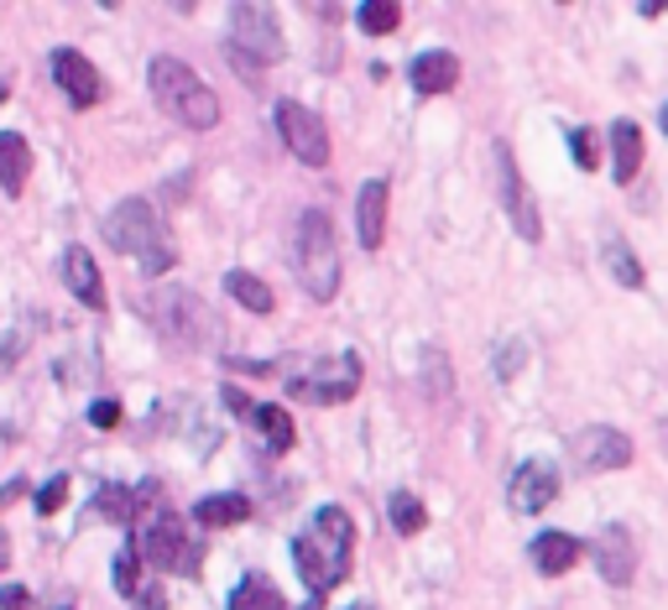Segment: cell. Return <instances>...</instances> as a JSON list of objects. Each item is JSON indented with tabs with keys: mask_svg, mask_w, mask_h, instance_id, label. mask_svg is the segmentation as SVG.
<instances>
[{
	"mask_svg": "<svg viewBox=\"0 0 668 610\" xmlns=\"http://www.w3.org/2000/svg\"><path fill=\"white\" fill-rule=\"evenodd\" d=\"M95 512L105 516V522H136V491H126V486H99L95 495Z\"/></svg>",
	"mask_w": 668,
	"mask_h": 610,
	"instance_id": "obj_28",
	"label": "cell"
},
{
	"mask_svg": "<svg viewBox=\"0 0 668 610\" xmlns=\"http://www.w3.org/2000/svg\"><path fill=\"white\" fill-rule=\"evenodd\" d=\"M230 610H287L283 589L262 579V574H251V579H240L236 595H230Z\"/></svg>",
	"mask_w": 668,
	"mask_h": 610,
	"instance_id": "obj_23",
	"label": "cell"
},
{
	"mask_svg": "<svg viewBox=\"0 0 668 610\" xmlns=\"http://www.w3.org/2000/svg\"><path fill=\"white\" fill-rule=\"evenodd\" d=\"M63 282H69V292L84 308H105V277H99L95 256H90L84 246H69V251H63Z\"/></svg>",
	"mask_w": 668,
	"mask_h": 610,
	"instance_id": "obj_17",
	"label": "cell"
},
{
	"mask_svg": "<svg viewBox=\"0 0 668 610\" xmlns=\"http://www.w3.org/2000/svg\"><path fill=\"white\" fill-rule=\"evenodd\" d=\"M142 610H163V589H152V595L142 600Z\"/></svg>",
	"mask_w": 668,
	"mask_h": 610,
	"instance_id": "obj_37",
	"label": "cell"
},
{
	"mask_svg": "<svg viewBox=\"0 0 668 610\" xmlns=\"http://www.w3.org/2000/svg\"><path fill=\"white\" fill-rule=\"evenodd\" d=\"M146 79H152L157 105H163L178 125H189V131H210V125H219L215 89H210V84H204V79H199L183 58H152Z\"/></svg>",
	"mask_w": 668,
	"mask_h": 610,
	"instance_id": "obj_4",
	"label": "cell"
},
{
	"mask_svg": "<svg viewBox=\"0 0 668 610\" xmlns=\"http://www.w3.org/2000/svg\"><path fill=\"white\" fill-rule=\"evenodd\" d=\"M142 308V319L157 334H167L172 345H183V350H210L219 339V319L215 308L204 303V298H193L189 287H152L136 298Z\"/></svg>",
	"mask_w": 668,
	"mask_h": 610,
	"instance_id": "obj_3",
	"label": "cell"
},
{
	"mask_svg": "<svg viewBox=\"0 0 668 610\" xmlns=\"http://www.w3.org/2000/svg\"><path fill=\"white\" fill-rule=\"evenodd\" d=\"M523 355H527L523 339H512L506 350H497V375H501V381H506V375H517V366H523Z\"/></svg>",
	"mask_w": 668,
	"mask_h": 610,
	"instance_id": "obj_32",
	"label": "cell"
},
{
	"mask_svg": "<svg viewBox=\"0 0 668 610\" xmlns=\"http://www.w3.org/2000/svg\"><path fill=\"white\" fill-rule=\"evenodd\" d=\"M293 563H298V574L309 585V606H324V595L356 563V522H350V512L345 506H319L309 533L293 538Z\"/></svg>",
	"mask_w": 668,
	"mask_h": 610,
	"instance_id": "obj_1",
	"label": "cell"
},
{
	"mask_svg": "<svg viewBox=\"0 0 668 610\" xmlns=\"http://www.w3.org/2000/svg\"><path fill=\"white\" fill-rule=\"evenodd\" d=\"M580 538H570V533H538L533 538V563L544 569V574H570L574 563H580Z\"/></svg>",
	"mask_w": 668,
	"mask_h": 610,
	"instance_id": "obj_19",
	"label": "cell"
},
{
	"mask_svg": "<svg viewBox=\"0 0 668 610\" xmlns=\"http://www.w3.org/2000/svg\"><path fill=\"white\" fill-rule=\"evenodd\" d=\"M664 131H668V105H664Z\"/></svg>",
	"mask_w": 668,
	"mask_h": 610,
	"instance_id": "obj_39",
	"label": "cell"
},
{
	"mask_svg": "<svg viewBox=\"0 0 668 610\" xmlns=\"http://www.w3.org/2000/svg\"><path fill=\"white\" fill-rule=\"evenodd\" d=\"M105 240L116 246L120 256L142 261L146 277H163L167 266L178 261L163 214H157V204H146V199H126V204H116V210L105 214Z\"/></svg>",
	"mask_w": 668,
	"mask_h": 610,
	"instance_id": "obj_2",
	"label": "cell"
},
{
	"mask_svg": "<svg viewBox=\"0 0 668 610\" xmlns=\"http://www.w3.org/2000/svg\"><path fill=\"white\" fill-rule=\"evenodd\" d=\"M574 459H580V469H591V475L621 469V465H632V439L617 433V428H606V422H596V428L574 433Z\"/></svg>",
	"mask_w": 668,
	"mask_h": 610,
	"instance_id": "obj_11",
	"label": "cell"
},
{
	"mask_svg": "<svg viewBox=\"0 0 668 610\" xmlns=\"http://www.w3.org/2000/svg\"><path fill=\"white\" fill-rule=\"evenodd\" d=\"M0 569H5V538H0Z\"/></svg>",
	"mask_w": 668,
	"mask_h": 610,
	"instance_id": "obj_38",
	"label": "cell"
},
{
	"mask_svg": "<svg viewBox=\"0 0 668 610\" xmlns=\"http://www.w3.org/2000/svg\"><path fill=\"white\" fill-rule=\"evenodd\" d=\"M116 589L126 595V600L142 595V559H136V548H126V553L116 559Z\"/></svg>",
	"mask_w": 668,
	"mask_h": 610,
	"instance_id": "obj_29",
	"label": "cell"
},
{
	"mask_svg": "<svg viewBox=\"0 0 668 610\" xmlns=\"http://www.w3.org/2000/svg\"><path fill=\"white\" fill-rule=\"evenodd\" d=\"M350 610H371V606H350Z\"/></svg>",
	"mask_w": 668,
	"mask_h": 610,
	"instance_id": "obj_41",
	"label": "cell"
},
{
	"mask_svg": "<svg viewBox=\"0 0 668 610\" xmlns=\"http://www.w3.org/2000/svg\"><path fill=\"white\" fill-rule=\"evenodd\" d=\"M591 559H596L606 585H627L632 569H637V548H632V538H627V527H606V533L596 538V548H591Z\"/></svg>",
	"mask_w": 668,
	"mask_h": 610,
	"instance_id": "obj_14",
	"label": "cell"
},
{
	"mask_svg": "<svg viewBox=\"0 0 668 610\" xmlns=\"http://www.w3.org/2000/svg\"><path fill=\"white\" fill-rule=\"evenodd\" d=\"M386 512H392V527L403 533V538H418L424 527H429V512H424V501L413 491H397L392 501H386Z\"/></svg>",
	"mask_w": 668,
	"mask_h": 610,
	"instance_id": "obj_25",
	"label": "cell"
},
{
	"mask_svg": "<svg viewBox=\"0 0 668 610\" xmlns=\"http://www.w3.org/2000/svg\"><path fill=\"white\" fill-rule=\"evenodd\" d=\"M90 422H95V428H116V422H120V402H95V407H90Z\"/></svg>",
	"mask_w": 668,
	"mask_h": 610,
	"instance_id": "obj_35",
	"label": "cell"
},
{
	"mask_svg": "<svg viewBox=\"0 0 668 610\" xmlns=\"http://www.w3.org/2000/svg\"><path fill=\"white\" fill-rule=\"evenodd\" d=\"M52 79H58V89L69 94L79 110H95L99 94H105L99 69L84 58V52H73V47H58V52H52Z\"/></svg>",
	"mask_w": 668,
	"mask_h": 610,
	"instance_id": "obj_12",
	"label": "cell"
},
{
	"mask_svg": "<svg viewBox=\"0 0 668 610\" xmlns=\"http://www.w3.org/2000/svg\"><path fill=\"white\" fill-rule=\"evenodd\" d=\"M497 183H501V210H506V219H512V230L523 235L527 246H538V240H544V219H538L533 188H527V178L517 172V157H512L506 141L497 146Z\"/></svg>",
	"mask_w": 668,
	"mask_h": 610,
	"instance_id": "obj_9",
	"label": "cell"
},
{
	"mask_svg": "<svg viewBox=\"0 0 668 610\" xmlns=\"http://www.w3.org/2000/svg\"><path fill=\"white\" fill-rule=\"evenodd\" d=\"M251 516V501L236 491H225V495H204L199 506H193V522L199 527H236V522H246Z\"/></svg>",
	"mask_w": 668,
	"mask_h": 610,
	"instance_id": "obj_21",
	"label": "cell"
},
{
	"mask_svg": "<svg viewBox=\"0 0 668 610\" xmlns=\"http://www.w3.org/2000/svg\"><path fill=\"white\" fill-rule=\"evenodd\" d=\"M26 172H32V146L16 131H0V188L5 193H22Z\"/></svg>",
	"mask_w": 668,
	"mask_h": 610,
	"instance_id": "obj_20",
	"label": "cell"
},
{
	"mask_svg": "<svg viewBox=\"0 0 668 610\" xmlns=\"http://www.w3.org/2000/svg\"><path fill=\"white\" fill-rule=\"evenodd\" d=\"M386 199H392L386 178H371V183H360L356 230H360V246H366V251H382V240H386Z\"/></svg>",
	"mask_w": 668,
	"mask_h": 610,
	"instance_id": "obj_15",
	"label": "cell"
},
{
	"mask_svg": "<svg viewBox=\"0 0 668 610\" xmlns=\"http://www.w3.org/2000/svg\"><path fill=\"white\" fill-rule=\"evenodd\" d=\"M219 397H225V407H230V412H240V418L251 422V412H257V402L246 397V392H240V386H225V392H219Z\"/></svg>",
	"mask_w": 668,
	"mask_h": 610,
	"instance_id": "obj_34",
	"label": "cell"
},
{
	"mask_svg": "<svg viewBox=\"0 0 668 610\" xmlns=\"http://www.w3.org/2000/svg\"><path fill=\"white\" fill-rule=\"evenodd\" d=\"M283 26H277V11L262 5V0H240L230 11V58H236L240 73L262 69V63H283Z\"/></svg>",
	"mask_w": 668,
	"mask_h": 610,
	"instance_id": "obj_6",
	"label": "cell"
},
{
	"mask_svg": "<svg viewBox=\"0 0 668 610\" xmlns=\"http://www.w3.org/2000/svg\"><path fill=\"white\" fill-rule=\"evenodd\" d=\"M287 392L298 402L313 407H334V402H350L360 392V355H324V360H303V366H287Z\"/></svg>",
	"mask_w": 668,
	"mask_h": 610,
	"instance_id": "obj_7",
	"label": "cell"
},
{
	"mask_svg": "<svg viewBox=\"0 0 668 610\" xmlns=\"http://www.w3.org/2000/svg\"><path fill=\"white\" fill-rule=\"evenodd\" d=\"M360 32H371V37H386V32H397L403 26V5L397 0H366L356 11Z\"/></svg>",
	"mask_w": 668,
	"mask_h": 610,
	"instance_id": "obj_27",
	"label": "cell"
},
{
	"mask_svg": "<svg viewBox=\"0 0 668 610\" xmlns=\"http://www.w3.org/2000/svg\"><path fill=\"white\" fill-rule=\"evenodd\" d=\"M32 606V595L22 585H0V610H26Z\"/></svg>",
	"mask_w": 668,
	"mask_h": 610,
	"instance_id": "obj_36",
	"label": "cell"
},
{
	"mask_svg": "<svg viewBox=\"0 0 668 610\" xmlns=\"http://www.w3.org/2000/svg\"><path fill=\"white\" fill-rule=\"evenodd\" d=\"M131 548H136V559H146L152 569H163V574H193L199 569V548L183 533V516H172V512L152 516L146 533Z\"/></svg>",
	"mask_w": 668,
	"mask_h": 610,
	"instance_id": "obj_8",
	"label": "cell"
},
{
	"mask_svg": "<svg viewBox=\"0 0 668 610\" xmlns=\"http://www.w3.org/2000/svg\"><path fill=\"white\" fill-rule=\"evenodd\" d=\"M277 131H283L287 152L303 167H330V125L313 116L309 105L283 99V105H277Z\"/></svg>",
	"mask_w": 668,
	"mask_h": 610,
	"instance_id": "obj_10",
	"label": "cell"
},
{
	"mask_svg": "<svg viewBox=\"0 0 668 610\" xmlns=\"http://www.w3.org/2000/svg\"><path fill=\"white\" fill-rule=\"evenodd\" d=\"M251 428H262V439L272 454H287L293 448V439H298V428H293V418H287L283 407H272V402H262L257 412H251Z\"/></svg>",
	"mask_w": 668,
	"mask_h": 610,
	"instance_id": "obj_22",
	"label": "cell"
},
{
	"mask_svg": "<svg viewBox=\"0 0 668 610\" xmlns=\"http://www.w3.org/2000/svg\"><path fill=\"white\" fill-rule=\"evenodd\" d=\"M407 79H413V89L418 94H450L460 84V58L444 52V47H433V52H418L413 63H407Z\"/></svg>",
	"mask_w": 668,
	"mask_h": 610,
	"instance_id": "obj_16",
	"label": "cell"
},
{
	"mask_svg": "<svg viewBox=\"0 0 668 610\" xmlns=\"http://www.w3.org/2000/svg\"><path fill=\"white\" fill-rule=\"evenodd\" d=\"M643 125H637V120H611V178H617V183H632V178H637V172H643Z\"/></svg>",
	"mask_w": 668,
	"mask_h": 610,
	"instance_id": "obj_18",
	"label": "cell"
},
{
	"mask_svg": "<svg viewBox=\"0 0 668 610\" xmlns=\"http://www.w3.org/2000/svg\"><path fill=\"white\" fill-rule=\"evenodd\" d=\"M63 501H69V475H52L48 486L37 491V512H43V516H52V512H58V506H63Z\"/></svg>",
	"mask_w": 668,
	"mask_h": 610,
	"instance_id": "obj_31",
	"label": "cell"
},
{
	"mask_svg": "<svg viewBox=\"0 0 668 610\" xmlns=\"http://www.w3.org/2000/svg\"><path fill=\"white\" fill-rule=\"evenodd\" d=\"M553 495H559V469L549 465V459H527L517 475H512V491H506V501H512V512H544Z\"/></svg>",
	"mask_w": 668,
	"mask_h": 610,
	"instance_id": "obj_13",
	"label": "cell"
},
{
	"mask_svg": "<svg viewBox=\"0 0 668 610\" xmlns=\"http://www.w3.org/2000/svg\"><path fill=\"white\" fill-rule=\"evenodd\" d=\"M570 152H574V167H580V172H591V167H596V157H600L596 136H591L585 125H574V131H570Z\"/></svg>",
	"mask_w": 668,
	"mask_h": 610,
	"instance_id": "obj_30",
	"label": "cell"
},
{
	"mask_svg": "<svg viewBox=\"0 0 668 610\" xmlns=\"http://www.w3.org/2000/svg\"><path fill=\"white\" fill-rule=\"evenodd\" d=\"M225 292L236 298L240 308H251V313H272V287L262 277H251V272H225Z\"/></svg>",
	"mask_w": 668,
	"mask_h": 610,
	"instance_id": "obj_24",
	"label": "cell"
},
{
	"mask_svg": "<svg viewBox=\"0 0 668 610\" xmlns=\"http://www.w3.org/2000/svg\"><path fill=\"white\" fill-rule=\"evenodd\" d=\"M664 444H668V422H664Z\"/></svg>",
	"mask_w": 668,
	"mask_h": 610,
	"instance_id": "obj_40",
	"label": "cell"
},
{
	"mask_svg": "<svg viewBox=\"0 0 668 610\" xmlns=\"http://www.w3.org/2000/svg\"><path fill=\"white\" fill-rule=\"evenodd\" d=\"M606 266H611V277L621 287H643V261L632 256V246L621 235H606Z\"/></svg>",
	"mask_w": 668,
	"mask_h": 610,
	"instance_id": "obj_26",
	"label": "cell"
},
{
	"mask_svg": "<svg viewBox=\"0 0 668 610\" xmlns=\"http://www.w3.org/2000/svg\"><path fill=\"white\" fill-rule=\"evenodd\" d=\"M298 282L313 303H330L339 292V240H334V219L324 210H303L298 214Z\"/></svg>",
	"mask_w": 668,
	"mask_h": 610,
	"instance_id": "obj_5",
	"label": "cell"
},
{
	"mask_svg": "<svg viewBox=\"0 0 668 610\" xmlns=\"http://www.w3.org/2000/svg\"><path fill=\"white\" fill-rule=\"evenodd\" d=\"M424 360H429V375H424V381H429V392H433V397H450V381H444V355L429 350Z\"/></svg>",
	"mask_w": 668,
	"mask_h": 610,
	"instance_id": "obj_33",
	"label": "cell"
}]
</instances>
